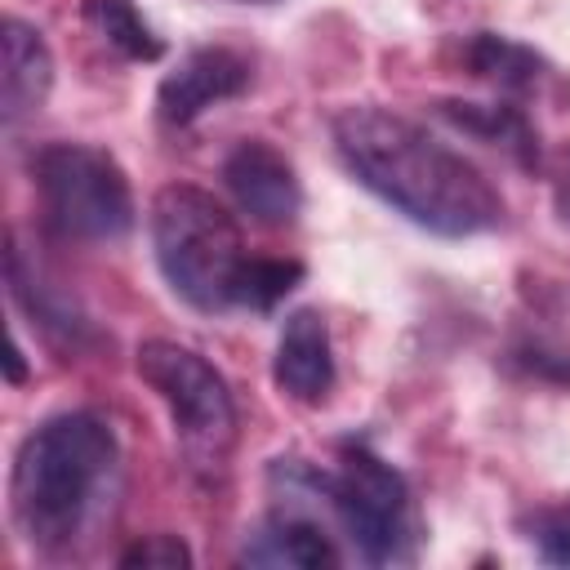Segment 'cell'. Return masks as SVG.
Instances as JSON below:
<instances>
[{"label": "cell", "mask_w": 570, "mask_h": 570, "mask_svg": "<svg viewBox=\"0 0 570 570\" xmlns=\"http://www.w3.org/2000/svg\"><path fill=\"white\" fill-rule=\"evenodd\" d=\"M334 147L347 174L383 205L436 236H476L499 227L503 196L454 147L423 125L383 107H343L334 116Z\"/></svg>", "instance_id": "obj_1"}, {"label": "cell", "mask_w": 570, "mask_h": 570, "mask_svg": "<svg viewBox=\"0 0 570 570\" xmlns=\"http://www.w3.org/2000/svg\"><path fill=\"white\" fill-rule=\"evenodd\" d=\"M111 472L116 432L107 419L89 410L45 419L27 432L9 472V512L18 534L40 552L71 548L85 534Z\"/></svg>", "instance_id": "obj_2"}, {"label": "cell", "mask_w": 570, "mask_h": 570, "mask_svg": "<svg viewBox=\"0 0 570 570\" xmlns=\"http://www.w3.org/2000/svg\"><path fill=\"white\" fill-rule=\"evenodd\" d=\"M151 245L169 289L196 312H227L249 267L236 218L200 187L169 183L151 196Z\"/></svg>", "instance_id": "obj_3"}, {"label": "cell", "mask_w": 570, "mask_h": 570, "mask_svg": "<svg viewBox=\"0 0 570 570\" xmlns=\"http://www.w3.org/2000/svg\"><path fill=\"white\" fill-rule=\"evenodd\" d=\"M138 374L165 401L183 459L196 472L218 476L236 445V405L223 374L200 352L169 338H147L138 347Z\"/></svg>", "instance_id": "obj_4"}, {"label": "cell", "mask_w": 570, "mask_h": 570, "mask_svg": "<svg viewBox=\"0 0 570 570\" xmlns=\"http://www.w3.org/2000/svg\"><path fill=\"white\" fill-rule=\"evenodd\" d=\"M45 223L67 240H120L134 227V191L111 151L89 142H49L31 160Z\"/></svg>", "instance_id": "obj_5"}, {"label": "cell", "mask_w": 570, "mask_h": 570, "mask_svg": "<svg viewBox=\"0 0 570 570\" xmlns=\"http://www.w3.org/2000/svg\"><path fill=\"white\" fill-rule=\"evenodd\" d=\"M330 517L352 539L365 561H405L414 543V508L401 472L370 454L365 445H347L338 472H325Z\"/></svg>", "instance_id": "obj_6"}, {"label": "cell", "mask_w": 570, "mask_h": 570, "mask_svg": "<svg viewBox=\"0 0 570 570\" xmlns=\"http://www.w3.org/2000/svg\"><path fill=\"white\" fill-rule=\"evenodd\" d=\"M512 356L552 383H570V281H525L512 316Z\"/></svg>", "instance_id": "obj_7"}, {"label": "cell", "mask_w": 570, "mask_h": 570, "mask_svg": "<svg viewBox=\"0 0 570 570\" xmlns=\"http://www.w3.org/2000/svg\"><path fill=\"white\" fill-rule=\"evenodd\" d=\"M223 183L236 196V205L263 227H285L303 209L294 165L263 138H245L232 147V156L223 160Z\"/></svg>", "instance_id": "obj_8"}, {"label": "cell", "mask_w": 570, "mask_h": 570, "mask_svg": "<svg viewBox=\"0 0 570 570\" xmlns=\"http://www.w3.org/2000/svg\"><path fill=\"white\" fill-rule=\"evenodd\" d=\"M245 89H249V62L236 49L205 45V49H191L174 71H165L156 89V111L165 125H191L200 111Z\"/></svg>", "instance_id": "obj_9"}, {"label": "cell", "mask_w": 570, "mask_h": 570, "mask_svg": "<svg viewBox=\"0 0 570 570\" xmlns=\"http://www.w3.org/2000/svg\"><path fill=\"white\" fill-rule=\"evenodd\" d=\"M272 379L285 396L316 405L330 396L334 387V347H330V325L316 307H298L285 316L281 343H276V361H272Z\"/></svg>", "instance_id": "obj_10"}, {"label": "cell", "mask_w": 570, "mask_h": 570, "mask_svg": "<svg viewBox=\"0 0 570 570\" xmlns=\"http://www.w3.org/2000/svg\"><path fill=\"white\" fill-rule=\"evenodd\" d=\"M0 40H4L0 116H4V125H18L45 107V98L53 89V53H49L45 36L22 18H4Z\"/></svg>", "instance_id": "obj_11"}, {"label": "cell", "mask_w": 570, "mask_h": 570, "mask_svg": "<svg viewBox=\"0 0 570 570\" xmlns=\"http://www.w3.org/2000/svg\"><path fill=\"white\" fill-rule=\"evenodd\" d=\"M249 557L272 561V566H303V570L338 566V548L325 534V525L285 494H281V508L272 512V521L258 530V543L249 548Z\"/></svg>", "instance_id": "obj_12"}, {"label": "cell", "mask_w": 570, "mask_h": 570, "mask_svg": "<svg viewBox=\"0 0 570 570\" xmlns=\"http://www.w3.org/2000/svg\"><path fill=\"white\" fill-rule=\"evenodd\" d=\"M463 62L472 67V76H481L485 85H494L503 94H534L543 80V58L508 36H494V31H476L463 45Z\"/></svg>", "instance_id": "obj_13"}, {"label": "cell", "mask_w": 570, "mask_h": 570, "mask_svg": "<svg viewBox=\"0 0 570 570\" xmlns=\"http://www.w3.org/2000/svg\"><path fill=\"white\" fill-rule=\"evenodd\" d=\"M445 116L499 147H508L521 165H534V129L530 120L521 116V107H508V102H445Z\"/></svg>", "instance_id": "obj_14"}, {"label": "cell", "mask_w": 570, "mask_h": 570, "mask_svg": "<svg viewBox=\"0 0 570 570\" xmlns=\"http://www.w3.org/2000/svg\"><path fill=\"white\" fill-rule=\"evenodd\" d=\"M89 18H94L98 36L111 49H120L125 58H134V62H156L165 53L160 36L147 27V18L134 9V0H94L89 4Z\"/></svg>", "instance_id": "obj_15"}, {"label": "cell", "mask_w": 570, "mask_h": 570, "mask_svg": "<svg viewBox=\"0 0 570 570\" xmlns=\"http://www.w3.org/2000/svg\"><path fill=\"white\" fill-rule=\"evenodd\" d=\"M303 267L298 263H285V258H249L245 276H240V298L236 307H254V312H267L276 307L294 285H298Z\"/></svg>", "instance_id": "obj_16"}, {"label": "cell", "mask_w": 570, "mask_h": 570, "mask_svg": "<svg viewBox=\"0 0 570 570\" xmlns=\"http://www.w3.org/2000/svg\"><path fill=\"white\" fill-rule=\"evenodd\" d=\"M530 539H534V548H539L543 561L570 566V503L539 508L534 521H530Z\"/></svg>", "instance_id": "obj_17"}, {"label": "cell", "mask_w": 570, "mask_h": 570, "mask_svg": "<svg viewBox=\"0 0 570 570\" xmlns=\"http://www.w3.org/2000/svg\"><path fill=\"white\" fill-rule=\"evenodd\" d=\"M120 566H142V570H187L191 552L178 534H147L129 552H120Z\"/></svg>", "instance_id": "obj_18"}, {"label": "cell", "mask_w": 570, "mask_h": 570, "mask_svg": "<svg viewBox=\"0 0 570 570\" xmlns=\"http://www.w3.org/2000/svg\"><path fill=\"white\" fill-rule=\"evenodd\" d=\"M552 200H557L561 223H570V151H561V160L552 169Z\"/></svg>", "instance_id": "obj_19"}, {"label": "cell", "mask_w": 570, "mask_h": 570, "mask_svg": "<svg viewBox=\"0 0 570 570\" xmlns=\"http://www.w3.org/2000/svg\"><path fill=\"white\" fill-rule=\"evenodd\" d=\"M9 383H22V352H18V343L9 347Z\"/></svg>", "instance_id": "obj_20"}, {"label": "cell", "mask_w": 570, "mask_h": 570, "mask_svg": "<svg viewBox=\"0 0 570 570\" xmlns=\"http://www.w3.org/2000/svg\"><path fill=\"white\" fill-rule=\"evenodd\" d=\"M240 4H267V0H240Z\"/></svg>", "instance_id": "obj_21"}]
</instances>
